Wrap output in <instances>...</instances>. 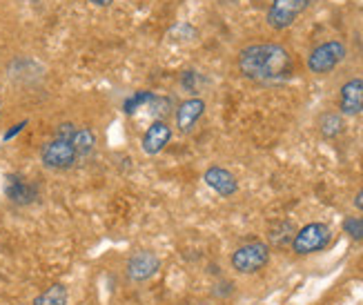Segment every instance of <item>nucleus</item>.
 Returning a JSON list of instances; mask_svg holds the SVG:
<instances>
[{"mask_svg":"<svg viewBox=\"0 0 363 305\" xmlns=\"http://www.w3.org/2000/svg\"><path fill=\"white\" fill-rule=\"evenodd\" d=\"M203 181L210 189H214L218 196H234L236 192H239V181H236V176L225 170V167H218V165H212L205 170L203 174Z\"/></svg>","mask_w":363,"mask_h":305,"instance_id":"9d476101","label":"nucleus"},{"mask_svg":"<svg viewBox=\"0 0 363 305\" xmlns=\"http://www.w3.org/2000/svg\"><path fill=\"white\" fill-rule=\"evenodd\" d=\"M67 299H69L67 287L62 283H54L34 299V305H67Z\"/></svg>","mask_w":363,"mask_h":305,"instance_id":"dca6fc26","label":"nucleus"},{"mask_svg":"<svg viewBox=\"0 0 363 305\" xmlns=\"http://www.w3.org/2000/svg\"><path fill=\"white\" fill-rule=\"evenodd\" d=\"M343 232L352 240H363V216H348L343 221Z\"/></svg>","mask_w":363,"mask_h":305,"instance_id":"a211bd4d","label":"nucleus"},{"mask_svg":"<svg viewBox=\"0 0 363 305\" xmlns=\"http://www.w3.org/2000/svg\"><path fill=\"white\" fill-rule=\"evenodd\" d=\"M236 67L255 83H281L292 74V54L279 43H255L239 52Z\"/></svg>","mask_w":363,"mask_h":305,"instance_id":"f257e3e1","label":"nucleus"},{"mask_svg":"<svg viewBox=\"0 0 363 305\" xmlns=\"http://www.w3.org/2000/svg\"><path fill=\"white\" fill-rule=\"evenodd\" d=\"M205 114V101L203 99H187L177 109V127L181 134H189Z\"/></svg>","mask_w":363,"mask_h":305,"instance_id":"f8f14e48","label":"nucleus"},{"mask_svg":"<svg viewBox=\"0 0 363 305\" xmlns=\"http://www.w3.org/2000/svg\"><path fill=\"white\" fill-rule=\"evenodd\" d=\"M0 114H3V105H0Z\"/></svg>","mask_w":363,"mask_h":305,"instance_id":"5701e85b","label":"nucleus"},{"mask_svg":"<svg viewBox=\"0 0 363 305\" xmlns=\"http://www.w3.org/2000/svg\"><path fill=\"white\" fill-rule=\"evenodd\" d=\"M150 111H152V116L156 121H165V116L172 111V101L165 99V96H154V99L147 103Z\"/></svg>","mask_w":363,"mask_h":305,"instance_id":"f3484780","label":"nucleus"},{"mask_svg":"<svg viewBox=\"0 0 363 305\" xmlns=\"http://www.w3.org/2000/svg\"><path fill=\"white\" fill-rule=\"evenodd\" d=\"M308 5L310 0H272L265 11V23L274 31H286L301 18Z\"/></svg>","mask_w":363,"mask_h":305,"instance_id":"39448f33","label":"nucleus"},{"mask_svg":"<svg viewBox=\"0 0 363 305\" xmlns=\"http://www.w3.org/2000/svg\"><path fill=\"white\" fill-rule=\"evenodd\" d=\"M69 143L74 145L78 158H85V156H89L94 152V148H96V136H94V132L89 130V127H78L76 125Z\"/></svg>","mask_w":363,"mask_h":305,"instance_id":"ddd939ff","label":"nucleus"},{"mask_svg":"<svg viewBox=\"0 0 363 305\" xmlns=\"http://www.w3.org/2000/svg\"><path fill=\"white\" fill-rule=\"evenodd\" d=\"M363 111V78L354 76L345 80L339 89V114L359 116Z\"/></svg>","mask_w":363,"mask_h":305,"instance_id":"6e6552de","label":"nucleus"},{"mask_svg":"<svg viewBox=\"0 0 363 305\" xmlns=\"http://www.w3.org/2000/svg\"><path fill=\"white\" fill-rule=\"evenodd\" d=\"M23 127H25V123H18V125H16V127H13V130H11V132H7V134H5V138H11L13 134H18V132L23 130Z\"/></svg>","mask_w":363,"mask_h":305,"instance_id":"4be33fe9","label":"nucleus"},{"mask_svg":"<svg viewBox=\"0 0 363 305\" xmlns=\"http://www.w3.org/2000/svg\"><path fill=\"white\" fill-rule=\"evenodd\" d=\"M169 140H172V127L165 121H154L145 130L143 138H140V148H143L147 156H156L169 145Z\"/></svg>","mask_w":363,"mask_h":305,"instance_id":"9b49d317","label":"nucleus"},{"mask_svg":"<svg viewBox=\"0 0 363 305\" xmlns=\"http://www.w3.org/2000/svg\"><path fill=\"white\" fill-rule=\"evenodd\" d=\"M5 196L13 205H31L38 199V185L27 181L21 174H9L5 181Z\"/></svg>","mask_w":363,"mask_h":305,"instance_id":"1a4fd4ad","label":"nucleus"},{"mask_svg":"<svg viewBox=\"0 0 363 305\" xmlns=\"http://www.w3.org/2000/svg\"><path fill=\"white\" fill-rule=\"evenodd\" d=\"M78 160V154L74 150V145L65 138H52L47 140L43 150H40V163L52 170V172H65V170H72Z\"/></svg>","mask_w":363,"mask_h":305,"instance_id":"423d86ee","label":"nucleus"},{"mask_svg":"<svg viewBox=\"0 0 363 305\" xmlns=\"http://www.w3.org/2000/svg\"><path fill=\"white\" fill-rule=\"evenodd\" d=\"M333 240V230L325 223H308L301 230H296L292 238V250L298 256H308L314 252H321Z\"/></svg>","mask_w":363,"mask_h":305,"instance_id":"20e7f679","label":"nucleus"},{"mask_svg":"<svg viewBox=\"0 0 363 305\" xmlns=\"http://www.w3.org/2000/svg\"><path fill=\"white\" fill-rule=\"evenodd\" d=\"M345 56H348V47H345L341 40L333 38V40L319 43L314 47V50L308 54L306 65L312 74L323 76V74H330L333 70H337L345 60Z\"/></svg>","mask_w":363,"mask_h":305,"instance_id":"f03ea898","label":"nucleus"},{"mask_svg":"<svg viewBox=\"0 0 363 305\" xmlns=\"http://www.w3.org/2000/svg\"><path fill=\"white\" fill-rule=\"evenodd\" d=\"M345 116H341L339 111H325L319 116V132L323 138H337L345 130Z\"/></svg>","mask_w":363,"mask_h":305,"instance_id":"4468645a","label":"nucleus"},{"mask_svg":"<svg viewBox=\"0 0 363 305\" xmlns=\"http://www.w3.org/2000/svg\"><path fill=\"white\" fill-rule=\"evenodd\" d=\"M294 234H296L294 223H290V221H279V223H274V226L270 228V232H267V238H270L272 245L283 248V245L292 243Z\"/></svg>","mask_w":363,"mask_h":305,"instance_id":"2eb2a0df","label":"nucleus"},{"mask_svg":"<svg viewBox=\"0 0 363 305\" xmlns=\"http://www.w3.org/2000/svg\"><path fill=\"white\" fill-rule=\"evenodd\" d=\"M230 263L239 274H257L270 263V245L263 240H252L232 252Z\"/></svg>","mask_w":363,"mask_h":305,"instance_id":"7ed1b4c3","label":"nucleus"},{"mask_svg":"<svg viewBox=\"0 0 363 305\" xmlns=\"http://www.w3.org/2000/svg\"><path fill=\"white\" fill-rule=\"evenodd\" d=\"M352 203H354V207H357L359 212H363V187L354 194V201H352Z\"/></svg>","mask_w":363,"mask_h":305,"instance_id":"aec40b11","label":"nucleus"},{"mask_svg":"<svg viewBox=\"0 0 363 305\" xmlns=\"http://www.w3.org/2000/svg\"><path fill=\"white\" fill-rule=\"evenodd\" d=\"M159 270H161V259L150 250L134 252L128 259V263H125V274H128L132 283L150 281Z\"/></svg>","mask_w":363,"mask_h":305,"instance_id":"0eeeda50","label":"nucleus"},{"mask_svg":"<svg viewBox=\"0 0 363 305\" xmlns=\"http://www.w3.org/2000/svg\"><path fill=\"white\" fill-rule=\"evenodd\" d=\"M89 3L94 5V7H101V9H105V7H109L114 3V0H89Z\"/></svg>","mask_w":363,"mask_h":305,"instance_id":"412c9836","label":"nucleus"},{"mask_svg":"<svg viewBox=\"0 0 363 305\" xmlns=\"http://www.w3.org/2000/svg\"><path fill=\"white\" fill-rule=\"evenodd\" d=\"M154 99V94H150V92H138L136 96H132V99L125 103V111H128V114H132L134 109H138L143 103H150Z\"/></svg>","mask_w":363,"mask_h":305,"instance_id":"6ab92c4d","label":"nucleus"}]
</instances>
